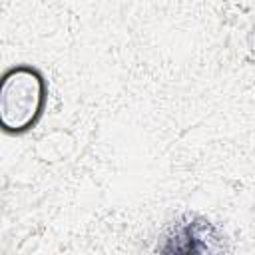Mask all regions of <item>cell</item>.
<instances>
[{
    "mask_svg": "<svg viewBox=\"0 0 255 255\" xmlns=\"http://www.w3.org/2000/svg\"><path fill=\"white\" fill-rule=\"evenodd\" d=\"M48 104V82L30 64H16L2 76L0 128L8 135L28 133L42 120Z\"/></svg>",
    "mask_w": 255,
    "mask_h": 255,
    "instance_id": "1",
    "label": "cell"
},
{
    "mask_svg": "<svg viewBox=\"0 0 255 255\" xmlns=\"http://www.w3.org/2000/svg\"><path fill=\"white\" fill-rule=\"evenodd\" d=\"M225 241L203 217H189L173 225L163 241L161 255H223Z\"/></svg>",
    "mask_w": 255,
    "mask_h": 255,
    "instance_id": "2",
    "label": "cell"
}]
</instances>
